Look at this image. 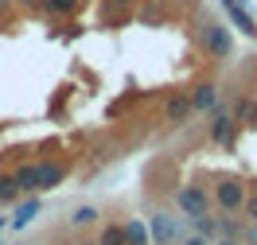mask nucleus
Listing matches in <instances>:
<instances>
[{
	"label": "nucleus",
	"instance_id": "423d86ee",
	"mask_svg": "<svg viewBox=\"0 0 257 245\" xmlns=\"http://www.w3.org/2000/svg\"><path fill=\"white\" fill-rule=\"evenodd\" d=\"M176 206H179L183 218H195V214L214 210V202H210V187H203V183H179V187H176Z\"/></svg>",
	"mask_w": 257,
	"mask_h": 245
},
{
	"label": "nucleus",
	"instance_id": "a878e982",
	"mask_svg": "<svg viewBox=\"0 0 257 245\" xmlns=\"http://www.w3.org/2000/svg\"><path fill=\"white\" fill-rule=\"evenodd\" d=\"M16 4H39V0H16Z\"/></svg>",
	"mask_w": 257,
	"mask_h": 245
},
{
	"label": "nucleus",
	"instance_id": "20e7f679",
	"mask_svg": "<svg viewBox=\"0 0 257 245\" xmlns=\"http://www.w3.org/2000/svg\"><path fill=\"white\" fill-rule=\"evenodd\" d=\"M148 222V237H152V245H179L183 241V218H176L172 210H152L145 218Z\"/></svg>",
	"mask_w": 257,
	"mask_h": 245
},
{
	"label": "nucleus",
	"instance_id": "ddd939ff",
	"mask_svg": "<svg viewBox=\"0 0 257 245\" xmlns=\"http://www.w3.org/2000/svg\"><path fill=\"white\" fill-rule=\"evenodd\" d=\"M183 222L191 226V233L207 237V241H218V218H214V210H207V214H195V218H183Z\"/></svg>",
	"mask_w": 257,
	"mask_h": 245
},
{
	"label": "nucleus",
	"instance_id": "7ed1b4c3",
	"mask_svg": "<svg viewBox=\"0 0 257 245\" xmlns=\"http://www.w3.org/2000/svg\"><path fill=\"white\" fill-rule=\"evenodd\" d=\"M245 195H249V187L241 179H234V175H226V179H218L210 187V202H214V210H222V214H241Z\"/></svg>",
	"mask_w": 257,
	"mask_h": 245
},
{
	"label": "nucleus",
	"instance_id": "aec40b11",
	"mask_svg": "<svg viewBox=\"0 0 257 245\" xmlns=\"http://www.w3.org/2000/svg\"><path fill=\"white\" fill-rule=\"evenodd\" d=\"M241 218H245V222H257V183L249 187V195H245V206H241Z\"/></svg>",
	"mask_w": 257,
	"mask_h": 245
},
{
	"label": "nucleus",
	"instance_id": "dca6fc26",
	"mask_svg": "<svg viewBox=\"0 0 257 245\" xmlns=\"http://www.w3.org/2000/svg\"><path fill=\"white\" fill-rule=\"evenodd\" d=\"M20 198H24V191H20L16 175H12V171H4V175H0V206H4V210H12Z\"/></svg>",
	"mask_w": 257,
	"mask_h": 245
},
{
	"label": "nucleus",
	"instance_id": "5701e85b",
	"mask_svg": "<svg viewBox=\"0 0 257 245\" xmlns=\"http://www.w3.org/2000/svg\"><path fill=\"white\" fill-rule=\"evenodd\" d=\"M105 4H113V8H128L133 0H105Z\"/></svg>",
	"mask_w": 257,
	"mask_h": 245
},
{
	"label": "nucleus",
	"instance_id": "f257e3e1",
	"mask_svg": "<svg viewBox=\"0 0 257 245\" xmlns=\"http://www.w3.org/2000/svg\"><path fill=\"white\" fill-rule=\"evenodd\" d=\"M195 47L207 59H214V63H226L234 55V32L226 24H218V20H199L195 24Z\"/></svg>",
	"mask_w": 257,
	"mask_h": 245
},
{
	"label": "nucleus",
	"instance_id": "4468645a",
	"mask_svg": "<svg viewBox=\"0 0 257 245\" xmlns=\"http://www.w3.org/2000/svg\"><path fill=\"white\" fill-rule=\"evenodd\" d=\"M82 8V0H39V12L47 20H66Z\"/></svg>",
	"mask_w": 257,
	"mask_h": 245
},
{
	"label": "nucleus",
	"instance_id": "9d476101",
	"mask_svg": "<svg viewBox=\"0 0 257 245\" xmlns=\"http://www.w3.org/2000/svg\"><path fill=\"white\" fill-rule=\"evenodd\" d=\"M187 98H191V109H195V113H210V109H218V105H222V90H218L214 82H199Z\"/></svg>",
	"mask_w": 257,
	"mask_h": 245
},
{
	"label": "nucleus",
	"instance_id": "a211bd4d",
	"mask_svg": "<svg viewBox=\"0 0 257 245\" xmlns=\"http://www.w3.org/2000/svg\"><path fill=\"white\" fill-rule=\"evenodd\" d=\"M12 175H16V183H20V191H24V195H39V191H35V160L16 163V167H12Z\"/></svg>",
	"mask_w": 257,
	"mask_h": 245
},
{
	"label": "nucleus",
	"instance_id": "412c9836",
	"mask_svg": "<svg viewBox=\"0 0 257 245\" xmlns=\"http://www.w3.org/2000/svg\"><path fill=\"white\" fill-rule=\"evenodd\" d=\"M179 245H214V241H207V237H199V233H183V241Z\"/></svg>",
	"mask_w": 257,
	"mask_h": 245
},
{
	"label": "nucleus",
	"instance_id": "6e6552de",
	"mask_svg": "<svg viewBox=\"0 0 257 245\" xmlns=\"http://www.w3.org/2000/svg\"><path fill=\"white\" fill-rule=\"evenodd\" d=\"M191 117H195V109H191V98H187V94H172V98L164 101V125H168V129H187Z\"/></svg>",
	"mask_w": 257,
	"mask_h": 245
},
{
	"label": "nucleus",
	"instance_id": "b1692460",
	"mask_svg": "<svg viewBox=\"0 0 257 245\" xmlns=\"http://www.w3.org/2000/svg\"><path fill=\"white\" fill-rule=\"evenodd\" d=\"M4 229H8V218H4V214H0V233H4Z\"/></svg>",
	"mask_w": 257,
	"mask_h": 245
},
{
	"label": "nucleus",
	"instance_id": "f3484780",
	"mask_svg": "<svg viewBox=\"0 0 257 245\" xmlns=\"http://www.w3.org/2000/svg\"><path fill=\"white\" fill-rule=\"evenodd\" d=\"M214 218H218V237H238V241H241V229H245V218H241V214L214 210Z\"/></svg>",
	"mask_w": 257,
	"mask_h": 245
},
{
	"label": "nucleus",
	"instance_id": "9b49d317",
	"mask_svg": "<svg viewBox=\"0 0 257 245\" xmlns=\"http://www.w3.org/2000/svg\"><path fill=\"white\" fill-rule=\"evenodd\" d=\"M230 113H234V121H238L241 129H257V101L249 98V94H234Z\"/></svg>",
	"mask_w": 257,
	"mask_h": 245
},
{
	"label": "nucleus",
	"instance_id": "f8f14e48",
	"mask_svg": "<svg viewBox=\"0 0 257 245\" xmlns=\"http://www.w3.org/2000/svg\"><path fill=\"white\" fill-rule=\"evenodd\" d=\"M70 226H74V229H94V226H101V206H94V202L74 206V210H70Z\"/></svg>",
	"mask_w": 257,
	"mask_h": 245
},
{
	"label": "nucleus",
	"instance_id": "4be33fe9",
	"mask_svg": "<svg viewBox=\"0 0 257 245\" xmlns=\"http://www.w3.org/2000/svg\"><path fill=\"white\" fill-rule=\"evenodd\" d=\"M214 245H241V241H238V237H218Z\"/></svg>",
	"mask_w": 257,
	"mask_h": 245
},
{
	"label": "nucleus",
	"instance_id": "bb28decb",
	"mask_svg": "<svg viewBox=\"0 0 257 245\" xmlns=\"http://www.w3.org/2000/svg\"><path fill=\"white\" fill-rule=\"evenodd\" d=\"M55 245H78V241H55Z\"/></svg>",
	"mask_w": 257,
	"mask_h": 245
},
{
	"label": "nucleus",
	"instance_id": "f03ea898",
	"mask_svg": "<svg viewBox=\"0 0 257 245\" xmlns=\"http://www.w3.org/2000/svg\"><path fill=\"white\" fill-rule=\"evenodd\" d=\"M210 121H207V140L214 148H226V152H234L238 148V136H241V125L234 121V113L226 109V105H218V109H210Z\"/></svg>",
	"mask_w": 257,
	"mask_h": 245
},
{
	"label": "nucleus",
	"instance_id": "39448f33",
	"mask_svg": "<svg viewBox=\"0 0 257 245\" xmlns=\"http://www.w3.org/2000/svg\"><path fill=\"white\" fill-rule=\"evenodd\" d=\"M70 175V163L63 156H43V160H35V191L39 195H47V191H59Z\"/></svg>",
	"mask_w": 257,
	"mask_h": 245
},
{
	"label": "nucleus",
	"instance_id": "393cba45",
	"mask_svg": "<svg viewBox=\"0 0 257 245\" xmlns=\"http://www.w3.org/2000/svg\"><path fill=\"white\" fill-rule=\"evenodd\" d=\"M4 12H8V0H0V16H4Z\"/></svg>",
	"mask_w": 257,
	"mask_h": 245
},
{
	"label": "nucleus",
	"instance_id": "cd10ccee",
	"mask_svg": "<svg viewBox=\"0 0 257 245\" xmlns=\"http://www.w3.org/2000/svg\"><path fill=\"white\" fill-rule=\"evenodd\" d=\"M0 245H4V233H0Z\"/></svg>",
	"mask_w": 257,
	"mask_h": 245
},
{
	"label": "nucleus",
	"instance_id": "6ab92c4d",
	"mask_svg": "<svg viewBox=\"0 0 257 245\" xmlns=\"http://www.w3.org/2000/svg\"><path fill=\"white\" fill-rule=\"evenodd\" d=\"M94 245H125V229H121V222H101V233H97Z\"/></svg>",
	"mask_w": 257,
	"mask_h": 245
},
{
	"label": "nucleus",
	"instance_id": "c85d7f7f",
	"mask_svg": "<svg viewBox=\"0 0 257 245\" xmlns=\"http://www.w3.org/2000/svg\"><path fill=\"white\" fill-rule=\"evenodd\" d=\"M12 245H24V241H12Z\"/></svg>",
	"mask_w": 257,
	"mask_h": 245
},
{
	"label": "nucleus",
	"instance_id": "2eb2a0df",
	"mask_svg": "<svg viewBox=\"0 0 257 245\" xmlns=\"http://www.w3.org/2000/svg\"><path fill=\"white\" fill-rule=\"evenodd\" d=\"M121 229H125V245H152L145 218H125V222H121Z\"/></svg>",
	"mask_w": 257,
	"mask_h": 245
},
{
	"label": "nucleus",
	"instance_id": "0eeeda50",
	"mask_svg": "<svg viewBox=\"0 0 257 245\" xmlns=\"http://www.w3.org/2000/svg\"><path fill=\"white\" fill-rule=\"evenodd\" d=\"M39 214H43V195H24L16 202V206H12V218H8V229H12V233H20V229H28L35 222V218H39Z\"/></svg>",
	"mask_w": 257,
	"mask_h": 245
},
{
	"label": "nucleus",
	"instance_id": "1a4fd4ad",
	"mask_svg": "<svg viewBox=\"0 0 257 245\" xmlns=\"http://www.w3.org/2000/svg\"><path fill=\"white\" fill-rule=\"evenodd\" d=\"M218 4H222V16L230 20V24H234V28H238L241 35L257 39V20L249 16V12H245V4H241V0H218Z\"/></svg>",
	"mask_w": 257,
	"mask_h": 245
}]
</instances>
